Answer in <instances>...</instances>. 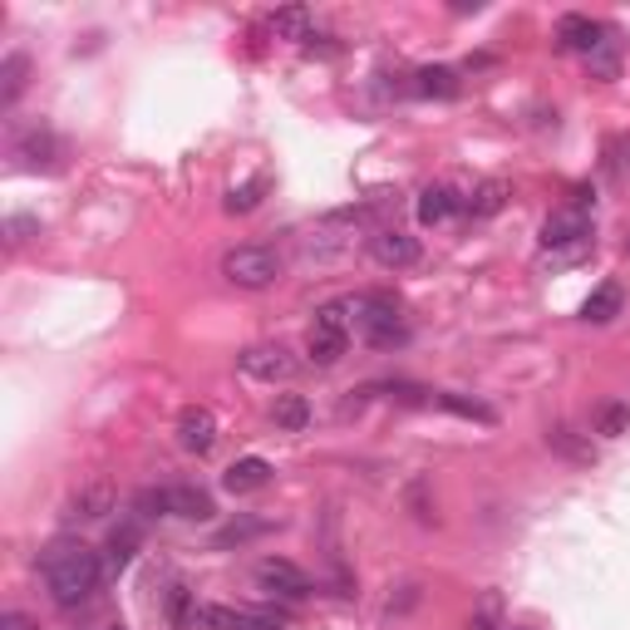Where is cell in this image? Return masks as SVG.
<instances>
[{
    "mask_svg": "<svg viewBox=\"0 0 630 630\" xmlns=\"http://www.w3.org/2000/svg\"><path fill=\"white\" fill-rule=\"evenodd\" d=\"M15 158H21L25 168H54V163H60V139H54L44 124H35V129L15 133Z\"/></svg>",
    "mask_w": 630,
    "mask_h": 630,
    "instance_id": "cell-13",
    "label": "cell"
},
{
    "mask_svg": "<svg viewBox=\"0 0 630 630\" xmlns=\"http://www.w3.org/2000/svg\"><path fill=\"white\" fill-rule=\"evenodd\" d=\"M606 40H610V30H606V25H596L591 15H562V25H556V44L571 50V54H587V60Z\"/></svg>",
    "mask_w": 630,
    "mask_h": 630,
    "instance_id": "cell-11",
    "label": "cell"
},
{
    "mask_svg": "<svg viewBox=\"0 0 630 630\" xmlns=\"http://www.w3.org/2000/svg\"><path fill=\"white\" fill-rule=\"evenodd\" d=\"M0 630H35V620L25 616V610H5V616H0Z\"/></svg>",
    "mask_w": 630,
    "mask_h": 630,
    "instance_id": "cell-30",
    "label": "cell"
},
{
    "mask_svg": "<svg viewBox=\"0 0 630 630\" xmlns=\"http://www.w3.org/2000/svg\"><path fill=\"white\" fill-rule=\"evenodd\" d=\"M626 424H630V404H610L606 414H601V434H606V438H616Z\"/></svg>",
    "mask_w": 630,
    "mask_h": 630,
    "instance_id": "cell-28",
    "label": "cell"
},
{
    "mask_svg": "<svg viewBox=\"0 0 630 630\" xmlns=\"http://www.w3.org/2000/svg\"><path fill=\"white\" fill-rule=\"evenodd\" d=\"M178 443L188 453H213V443H217V419H213V409H203V404L182 409V419H178Z\"/></svg>",
    "mask_w": 630,
    "mask_h": 630,
    "instance_id": "cell-12",
    "label": "cell"
},
{
    "mask_svg": "<svg viewBox=\"0 0 630 630\" xmlns=\"http://www.w3.org/2000/svg\"><path fill=\"white\" fill-rule=\"evenodd\" d=\"M345 345H350V306H340V300H331V306L316 310V325H310L306 335V355L310 364H335L345 355Z\"/></svg>",
    "mask_w": 630,
    "mask_h": 630,
    "instance_id": "cell-3",
    "label": "cell"
},
{
    "mask_svg": "<svg viewBox=\"0 0 630 630\" xmlns=\"http://www.w3.org/2000/svg\"><path fill=\"white\" fill-rule=\"evenodd\" d=\"M459 213H463V197H459V188H449V182H434V188L419 193V222L424 227H443Z\"/></svg>",
    "mask_w": 630,
    "mask_h": 630,
    "instance_id": "cell-14",
    "label": "cell"
},
{
    "mask_svg": "<svg viewBox=\"0 0 630 630\" xmlns=\"http://www.w3.org/2000/svg\"><path fill=\"white\" fill-rule=\"evenodd\" d=\"M30 236H40V217H30V213L5 217V242H11V246H25Z\"/></svg>",
    "mask_w": 630,
    "mask_h": 630,
    "instance_id": "cell-26",
    "label": "cell"
},
{
    "mask_svg": "<svg viewBox=\"0 0 630 630\" xmlns=\"http://www.w3.org/2000/svg\"><path fill=\"white\" fill-rule=\"evenodd\" d=\"M168 620H172L178 630H197V620H203V606H193L188 587H172V591H168Z\"/></svg>",
    "mask_w": 630,
    "mask_h": 630,
    "instance_id": "cell-21",
    "label": "cell"
},
{
    "mask_svg": "<svg viewBox=\"0 0 630 630\" xmlns=\"http://www.w3.org/2000/svg\"><path fill=\"white\" fill-rule=\"evenodd\" d=\"M502 203H507V182L488 178V182H478V188L463 197V213H468V217H492V213H502Z\"/></svg>",
    "mask_w": 630,
    "mask_h": 630,
    "instance_id": "cell-18",
    "label": "cell"
},
{
    "mask_svg": "<svg viewBox=\"0 0 630 630\" xmlns=\"http://www.w3.org/2000/svg\"><path fill=\"white\" fill-rule=\"evenodd\" d=\"M114 630H118V626H114Z\"/></svg>",
    "mask_w": 630,
    "mask_h": 630,
    "instance_id": "cell-32",
    "label": "cell"
},
{
    "mask_svg": "<svg viewBox=\"0 0 630 630\" xmlns=\"http://www.w3.org/2000/svg\"><path fill=\"white\" fill-rule=\"evenodd\" d=\"M620 306H626L620 286H616V281H606V286H596V291L587 296V306H581V321L606 325V321H616V316H620Z\"/></svg>",
    "mask_w": 630,
    "mask_h": 630,
    "instance_id": "cell-17",
    "label": "cell"
},
{
    "mask_svg": "<svg viewBox=\"0 0 630 630\" xmlns=\"http://www.w3.org/2000/svg\"><path fill=\"white\" fill-rule=\"evenodd\" d=\"M257 587L271 591V596H281V601H306L310 596V577L300 571L296 562H286V556H261V562H257Z\"/></svg>",
    "mask_w": 630,
    "mask_h": 630,
    "instance_id": "cell-7",
    "label": "cell"
},
{
    "mask_svg": "<svg viewBox=\"0 0 630 630\" xmlns=\"http://www.w3.org/2000/svg\"><path fill=\"white\" fill-rule=\"evenodd\" d=\"M626 252H630V236H626Z\"/></svg>",
    "mask_w": 630,
    "mask_h": 630,
    "instance_id": "cell-31",
    "label": "cell"
},
{
    "mask_svg": "<svg viewBox=\"0 0 630 630\" xmlns=\"http://www.w3.org/2000/svg\"><path fill=\"white\" fill-rule=\"evenodd\" d=\"M25 75H30V60L5 54V65H0V108H15V99L25 94Z\"/></svg>",
    "mask_w": 630,
    "mask_h": 630,
    "instance_id": "cell-19",
    "label": "cell"
},
{
    "mask_svg": "<svg viewBox=\"0 0 630 630\" xmlns=\"http://www.w3.org/2000/svg\"><path fill=\"white\" fill-rule=\"evenodd\" d=\"M257 532H261V523H242V527H227V532L217 537V542H222V547H227V542H246V537H257Z\"/></svg>",
    "mask_w": 630,
    "mask_h": 630,
    "instance_id": "cell-29",
    "label": "cell"
},
{
    "mask_svg": "<svg viewBox=\"0 0 630 630\" xmlns=\"http://www.w3.org/2000/svg\"><path fill=\"white\" fill-rule=\"evenodd\" d=\"M414 79H419L414 94H428V99H453V94H459V69H449V65L419 69Z\"/></svg>",
    "mask_w": 630,
    "mask_h": 630,
    "instance_id": "cell-20",
    "label": "cell"
},
{
    "mask_svg": "<svg viewBox=\"0 0 630 630\" xmlns=\"http://www.w3.org/2000/svg\"><path fill=\"white\" fill-rule=\"evenodd\" d=\"M267 483H271V463L267 459H236L232 468H227L222 488L242 498V492H257V488H267Z\"/></svg>",
    "mask_w": 630,
    "mask_h": 630,
    "instance_id": "cell-15",
    "label": "cell"
},
{
    "mask_svg": "<svg viewBox=\"0 0 630 630\" xmlns=\"http://www.w3.org/2000/svg\"><path fill=\"white\" fill-rule=\"evenodd\" d=\"M207 630H286L281 610H242V606H203Z\"/></svg>",
    "mask_w": 630,
    "mask_h": 630,
    "instance_id": "cell-8",
    "label": "cell"
},
{
    "mask_svg": "<svg viewBox=\"0 0 630 630\" xmlns=\"http://www.w3.org/2000/svg\"><path fill=\"white\" fill-rule=\"evenodd\" d=\"M139 537H143L139 523H124L114 537H108V547H104V571H108V577H118V571L133 562V552H139Z\"/></svg>",
    "mask_w": 630,
    "mask_h": 630,
    "instance_id": "cell-16",
    "label": "cell"
},
{
    "mask_svg": "<svg viewBox=\"0 0 630 630\" xmlns=\"http://www.w3.org/2000/svg\"><path fill=\"white\" fill-rule=\"evenodd\" d=\"M40 577H44V591L60 610H79L94 601V591L104 587V556L94 547L75 542V537H54L50 547L40 552Z\"/></svg>",
    "mask_w": 630,
    "mask_h": 630,
    "instance_id": "cell-1",
    "label": "cell"
},
{
    "mask_svg": "<svg viewBox=\"0 0 630 630\" xmlns=\"http://www.w3.org/2000/svg\"><path fill=\"white\" fill-rule=\"evenodd\" d=\"M133 507L143 517H188V523H207L217 513L203 488H153V492H139Z\"/></svg>",
    "mask_w": 630,
    "mask_h": 630,
    "instance_id": "cell-5",
    "label": "cell"
},
{
    "mask_svg": "<svg viewBox=\"0 0 630 630\" xmlns=\"http://www.w3.org/2000/svg\"><path fill=\"white\" fill-rule=\"evenodd\" d=\"M222 277L242 291H267L281 277V257L271 246H232L222 257Z\"/></svg>",
    "mask_w": 630,
    "mask_h": 630,
    "instance_id": "cell-6",
    "label": "cell"
},
{
    "mask_svg": "<svg viewBox=\"0 0 630 630\" xmlns=\"http://www.w3.org/2000/svg\"><path fill=\"white\" fill-rule=\"evenodd\" d=\"M108 488H89V492H79L75 502H69V517H79V523H94V517H104L108 513Z\"/></svg>",
    "mask_w": 630,
    "mask_h": 630,
    "instance_id": "cell-22",
    "label": "cell"
},
{
    "mask_svg": "<svg viewBox=\"0 0 630 630\" xmlns=\"http://www.w3.org/2000/svg\"><path fill=\"white\" fill-rule=\"evenodd\" d=\"M242 374L261 380V385H277V380L296 374V360H291L286 345H252V350H242Z\"/></svg>",
    "mask_w": 630,
    "mask_h": 630,
    "instance_id": "cell-9",
    "label": "cell"
},
{
    "mask_svg": "<svg viewBox=\"0 0 630 630\" xmlns=\"http://www.w3.org/2000/svg\"><path fill=\"white\" fill-rule=\"evenodd\" d=\"M310 424V404L300 395H281L277 399V428H291V434H296V428H306Z\"/></svg>",
    "mask_w": 630,
    "mask_h": 630,
    "instance_id": "cell-23",
    "label": "cell"
},
{
    "mask_svg": "<svg viewBox=\"0 0 630 630\" xmlns=\"http://www.w3.org/2000/svg\"><path fill=\"white\" fill-rule=\"evenodd\" d=\"M271 30L277 35H286V40H310V11H281V15H271Z\"/></svg>",
    "mask_w": 630,
    "mask_h": 630,
    "instance_id": "cell-25",
    "label": "cell"
},
{
    "mask_svg": "<svg viewBox=\"0 0 630 630\" xmlns=\"http://www.w3.org/2000/svg\"><path fill=\"white\" fill-rule=\"evenodd\" d=\"M271 182L267 178H252V182H242V188H232L227 193V213H252V207H261V193H267Z\"/></svg>",
    "mask_w": 630,
    "mask_h": 630,
    "instance_id": "cell-24",
    "label": "cell"
},
{
    "mask_svg": "<svg viewBox=\"0 0 630 630\" xmlns=\"http://www.w3.org/2000/svg\"><path fill=\"white\" fill-rule=\"evenodd\" d=\"M591 232H596V222H591L587 207H562V213H552L542 222V246L547 252H562V261H577L581 252H591Z\"/></svg>",
    "mask_w": 630,
    "mask_h": 630,
    "instance_id": "cell-4",
    "label": "cell"
},
{
    "mask_svg": "<svg viewBox=\"0 0 630 630\" xmlns=\"http://www.w3.org/2000/svg\"><path fill=\"white\" fill-rule=\"evenodd\" d=\"M350 316H355V331H360L370 345H380V350L404 345V316H399V300L385 296V291H364V296H355Z\"/></svg>",
    "mask_w": 630,
    "mask_h": 630,
    "instance_id": "cell-2",
    "label": "cell"
},
{
    "mask_svg": "<svg viewBox=\"0 0 630 630\" xmlns=\"http://www.w3.org/2000/svg\"><path fill=\"white\" fill-rule=\"evenodd\" d=\"M370 257L389 271H404L419 261V242L409 232H399V227H380V232L370 236Z\"/></svg>",
    "mask_w": 630,
    "mask_h": 630,
    "instance_id": "cell-10",
    "label": "cell"
},
{
    "mask_svg": "<svg viewBox=\"0 0 630 630\" xmlns=\"http://www.w3.org/2000/svg\"><path fill=\"white\" fill-rule=\"evenodd\" d=\"M438 404H443V409H453V414H463V419H478V424H492V409H488V404H478V399H463V395H438Z\"/></svg>",
    "mask_w": 630,
    "mask_h": 630,
    "instance_id": "cell-27",
    "label": "cell"
}]
</instances>
